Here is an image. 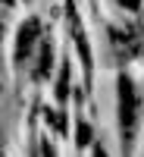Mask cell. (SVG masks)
<instances>
[{
  "label": "cell",
  "instance_id": "cell-2",
  "mask_svg": "<svg viewBox=\"0 0 144 157\" xmlns=\"http://www.w3.org/2000/svg\"><path fill=\"white\" fill-rule=\"evenodd\" d=\"M38 32H41V25H38V19H28V22H22V29H19V38H16V60H25L31 54V47L38 41Z\"/></svg>",
  "mask_w": 144,
  "mask_h": 157
},
{
  "label": "cell",
  "instance_id": "cell-4",
  "mask_svg": "<svg viewBox=\"0 0 144 157\" xmlns=\"http://www.w3.org/2000/svg\"><path fill=\"white\" fill-rule=\"evenodd\" d=\"M88 138H91V129L85 123H78V145H88Z\"/></svg>",
  "mask_w": 144,
  "mask_h": 157
},
{
  "label": "cell",
  "instance_id": "cell-1",
  "mask_svg": "<svg viewBox=\"0 0 144 157\" xmlns=\"http://www.w3.org/2000/svg\"><path fill=\"white\" fill-rule=\"evenodd\" d=\"M135 126H138V91L132 78H119V132H122V145L125 151L132 148L135 138Z\"/></svg>",
  "mask_w": 144,
  "mask_h": 157
},
{
  "label": "cell",
  "instance_id": "cell-3",
  "mask_svg": "<svg viewBox=\"0 0 144 157\" xmlns=\"http://www.w3.org/2000/svg\"><path fill=\"white\" fill-rule=\"evenodd\" d=\"M116 3H119L122 10H128V13H138L141 10V0H116Z\"/></svg>",
  "mask_w": 144,
  "mask_h": 157
}]
</instances>
